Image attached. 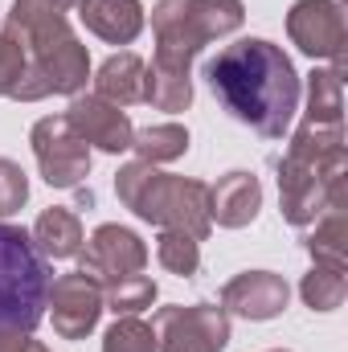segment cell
<instances>
[{
	"label": "cell",
	"mask_w": 348,
	"mask_h": 352,
	"mask_svg": "<svg viewBox=\"0 0 348 352\" xmlns=\"http://www.w3.org/2000/svg\"><path fill=\"white\" fill-rule=\"evenodd\" d=\"M242 21H246L242 0H156L152 4V33H156L152 66L188 74L193 58L213 37L238 33Z\"/></svg>",
	"instance_id": "obj_5"
},
{
	"label": "cell",
	"mask_w": 348,
	"mask_h": 352,
	"mask_svg": "<svg viewBox=\"0 0 348 352\" xmlns=\"http://www.w3.org/2000/svg\"><path fill=\"white\" fill-rule=\"evenodd\" d=\"M156 258L168 274H180V278H193L201 270V242L180 234V230H160L156 238Z\"/></svg>",
	"instance_id": "obj_24"
},
{
	"label": "cell",
	"mask_w": 348,
	"mask_h": 352,
	"mask_svg": "<svg viewBox=\"0 0 348 352\" xmlns=\"http://www.w3.org/2000/svg\"><path fill=\"white\" fill-rule=\"evenodd\" d=\"M50 320H54V332L62 340H87L90 332L98 328V316H102V287L87 278L83 270H70V274H58L50 283Z\"/></svg>",
	"instance_id": "obj_11"
},
{
	"label": "cell",
	"mask_w": 348,
	"mask_h": 352,
	"mask_svg": "<svg viewBox=\"0 0 348 352\" xmlns=\"http://www.w3.org/2000/svg\"><path fill=\"white\" fill-rule=\"evenodd\" d=\"M131 152L144 164H173L188 152V127L180 123H152L131 135Z\"/></svg>",
	"instance_id": "obj_19"
},
{
	"label": "cell",
	"mask_w": 348,
	"mask_h": 352,
	"mask_svg": "<svg viewBox=\"0 0 348 352\" xmlns=\"http://www.w3.org/2000/svg\"><path fill=\"white\" fill-rule=\"evenodd\" d=\"M29 144H33V156H37V173L50 188H78L90 176V148L74 135L66 115L37 119L33 131H29Z\"/></svg>",
	"instance_id": "obj_8"
},
{
	"label": "cell",
	"mask_w": 348,
	"mask_h": 352,
	"mask_svg": "<svg viewBox=\"0 0 348 352\" xmlns=\"http://www.w3.org/2000/svg\"><path fill=\"white\" fill-rule=\"evenodd\" d=\"M287 37L307 58H328L332 70L345 74V4L340 0H295L287 12Z\"/></svg>",
	"instance_id": "obj_9"
},
{
	"label": "cell",
	"mask_w": 348,
	"mask_h": 352,
	"mask_svg": "<svg viewBox=\"0 0 348 352\" xmlns=\"http://www.w3.org/2000/svg\"><path fill=\"white\" fill-rule=\"evenodd\" d=\"M50 283V258L33 246L29 230L0 221V328L33 332L45 320Z\"/></svg>",
	"instance_id": "obj_6"
},
{
	"label": "cell",
	"mask_w": 348,
	"mask_h": 352,
	"mask_svg": "<svg viewBox=\"0 0 348 352\" xmlns=\"http://www.w3.org/2000/svg\"><path fill=\"white\" fill-rule=\"evenodd\" d=\"M205 82L217 102L238 123L254 127L262 140H283L291 131L303 87L283 45L266 37H242L205 66Z\"/></svg>",
	"instance_id": "obj_1"
},
{
	"label": "cell",
	"mask_w": 348,
	"mask_h": 352,
	"mask_svg": "<svg viewBox=\"0 0 348 352\" xmlns=\"http://www.w3.org/2000/svg\"><path fill=\"white\" fill-rule=\"evenodd\" d=\"M299 295L312 311H336L348 299V278L340 270H328V266H312L299 283Z\"/></svg>",
	"instance_id": "obj_23"
},
{
	"label": "cell",
	"mask_w": 348,
	"mask_h": 352,
	"mask_svg": "<svg viewBox=\"0 0 348 352\" xmlns=\"http://www.w3.org/2000/svg\"><path fill=\"white\" fill-rule=\"evenodd\" d=\"M29 344H33V332L0 328V352H29Z\"/></svg>",
	"instance_id": "obj_29"
},
{
	"label": "cell",
	"mask_w": 348,
	"mask_h": 352,
	"mask_svg": "<svg viewBox=\"0 0 348 352\" xmlns=\"http://www.w3.org/2000/svg\"><path fill=\"white\" fill-rule=\"evenodd\" d=\"M78 0H12L8 8V29H29L37 21H50V16H66Z\"/></svg>",
	"instance_id": "obj_27"
},
{
	"label": "cell",
	"mask_w": 348,
	"mask_h": 352,
	"mask_svg": "<svg viewBox=\"0 0 348 352\" xmlns=\"http://www.w3.org/2000/svg\"><path fill=\"white\" fill-rule=\"evenodd\" d=\"M21 74H25V41H21V33L17 29H0V98H8L12 87L21 82Z\"/></svg>",
	"instance_id": "obj_26"
},
{
	"label": "cell",
	"mask_w": 348,
	"mask_h": 352,
	"mask_svg": "<svg viewBox=\"0 0 348 352\" xmlns=\"http://www.w3.org/2000/svg\"><path fill=\"white\" fill-rule=\"evenodd\" d=\"M21 41H25V74L8 98L41 102L50 94H70V98L83 94L90 78V54L66 16H50L21 29Z\"/></svg>",
	"instance_id": "obj_4"
},
{
	"label": "cell",
	"mask_w": 348,
	"mask_h": 352,
	"mask_svg": "<svg viewBox=\"0 0 348 352\" xmlns=\"http://www.w3.org/2000/svg\"><path fill=\"white\" fill-rule=\"evenodd\" d=\"M115 197L148 226L160 230H180L197 242L209 238V184L193 176L160 173L156 164L131 160L115 173Z\"/></svg>",
	"instance_id": "obj_3"
},
{
	"label": "cell",
	"mask_w": 348,
	"mask_h": 352,
	"mask_svg": "<svg viewBox=\"0 0 348 352\" xmlns=\"http://www.w3.org/2000/svg\"><path fill=\"white\" fill-rule=\"evenodd\" d=\"M25 201H29V176L21 173V164L0 156V213L12 217Z\"/></svg>",
	"instance_id": "obj_28"
},
{
	"label": "cell",
	"mask_w": 348,
	"mask_h": 352,
	"mask_svg": "<svg viewBox=\"0 0 348 352\" xmlns=\"http://www.w3.org/2000/svg\"><path fill=\"white\" fill-rule=\"evenodd\" d=\"M262 184L254 173H226L217 184H209V221L221 230H242L259 217Z\"/></svg>",
	"instance_id": "obj_14"
},
{
	"label": "cell",
	"mask_w": 348,
	"mask_h": 352,
	"mask_svg": "<svg viewBox=\"0 0 348 352\" xmlns=\"http://www.w3.org/2000/svg\"><path fill=\"white\" fill-rule=\"evenodd\" d=\"M156 283L148 274H127L111 287H102V311H115V316H140L156 303Z\"/></svg>",
	"instance_id": "obj_22"
},
{
	"label": "cell",
	"mask_w": 348,
	"mask_h": 352,
	"mask_svg": "<svg viewBox=\"0 0 348 352\" xmlns=\"http://www.w3.org/2000/svg\"><path fill=\"white\" fill-rule=\"evenodd\" d=\"M74 8L87 33H94L107 45H131L148 25V12L140 0H78Z\"/></svg>",
	"instance_id": "obj_15"
},
{
	"label": "cell",
	"mask_w": 348,
	"mask_h": 352,
	"mask_svg": "<svg viewBox=\"0 0 348 352\" xmlns=\"http://www.w3.org/2000/svg\"><path fill=\"white\" fill-rule=\"evenodd\" d=\"M102 352H156V328L140 316H115L102 332Z\"/></svg>",
	"instance_id": "obj_25"
},
{
	"label": "cell",
	"mask_w": 348,
	"mask_h": 352,
	"mask_svg": "<svg viewBox=\"0 0 348 352\" xmlns=\"http://www.w3.org/2000/svg\"><path fill=\"white\" fill-rule=\"evenodd\" d=\"M270 352H291V349H270Z\"/></svg>",
	"instance_id": "obj_31"
},
{
	"label": "cell",
	"mask_w": 348,
	"mask_h": 352,
	"mask_svg": "<svg viewBox=\"0 0 348 352\" xmlns=\"http://www.w3.org/2000/svg\"><path fill=\"white\" fill-rule=\"evenodd\" d=\"M345 119V74L340 70H312L307 74V123L340 127Z\"/></svg>",
	"instance_id": "obj_18"
},
{
	"label": "cell",
	"mask_w": 348,
	"mask_h": 352,
	"mask_svg": "<svg viewBox=\"0 0 348 352\" xmlns=\"http://www.w3.org/2000/svg\"><path fill=\"white\" fill-rule=\"evenodd\" d=\"M144 266H148L144 238L127 226H115V221L98 226L78 250V270L87 278H94L98 287H111L127 274H144Z\"/></svg>",
	"instance_id": "obj_10"
},
{
	"label": "cell",
	"mask_w": 348,
	"mask_h": 352,
	"mask_svg": "<svg viewBox=\"0 0 348 352\" xmlns=\"http://www.w3.org/2000/svg\"><path fill=\"white\" fill-rule=\"evenodd\" d=\"M144 70H148V62L140 58V54H131V50H123V54H111L98 70H94V94L98 98H107V102H115V107H131V102H144Z\"/></svg>",
	"instance_id": "obj_16"
},
{
	"label": "cell",
	"mask_w": 348,
	"mask_h": 352,
	"mask_svg": "<svg viewBox=\"0 0 348 352\" xmlns=\"http://www.w3.org/2000/svg\"><path fill=\"white\" fill-rule=\"evenodd\" d=\"M152 328H156V352H221L230 344V316L217 303L160 307Z\"/></svg>",
	"instance_id": "obj_7"
},
{
	"label": "cell",
	"mask_w": 348,
	"mask_h": 352,
	"mask_svg": "<svg viewBox=\"0 0 348 352\" xmlns=\"http://www.w3.org/2000/svg\"><path fill=\"white\" fill-rule=\"evenodd\" d=\"M66 123L74 127V135L87 144V148H98L107 156H119V152H131V119L123 107L98 98V94H74L70 98V111H66Z\"/></svg>",
	"instance_id": "obj_12"
},
{
	"label": "cell",
	"mask_w": 348,
	"mask_h": 352,
	"mask_svg": "<svg viewBox=\"0 0 348 352\" xmlns=\"http://www.w3.org/2000/svg\"><path fill=\"white\" fill-rule=\"evenodd\" d=\"M29 352H50V349H45V344H37V340H33V344H29Z\"/></svg>",
	"instance_id": "obj_30"
},
{
	"label": "cell",
	"mask_w": 348,
	"mask_h": 352,
	"mask_svg": "<svg viewBox=\"0 0 348 352\" xmlns=\"http://www.w3.org/2000/svg\"><path fill=\"white\" fill-rule=\"evenodd\" d=\"M312 238H307V254L312 266H328V270H348V246H345V209H328L320 221H312Z\"/></svg>",
	"instance_id": "obj_20"
},
{
	"label": "cell",
	"mask_w": 348,
	"mask_h": 352,
	"mask_svg": "<svg viewBox=\"0 0 348 352\" xmlns=\"http://www.w3.org/2000/svg\"><path fill=\"white\" fill-rule=\"evenodd\" d=\"M29 238H33V246H37L50 263H66V258H74V254L83 250V242H87L78 213H74V209H62V205L45 209V213L33 221Z\"/></svg>",
	"instance_id": "obj_17"
},
{
	"label": "cell",
	"mask_w": 348,
	"mask_h": 352,
	"mask_svg": "<svg viewBox=\"0 0 348 352\" xmlns=\"http://www.w3.org/2000/svg\"><path fill=\"white\" fill-rule=\"evenodd\" d=\"M0 221H4V213H0Z\"/></svg>",
	"instance_id": "obj_32"
},
{
	"label": "cell",
	"mask_w": 348,
	"mask_h": 352,
	"mask_svg": "<svg viewBox=\"0 0 348 352\" xmlns=\"http://www.w3.org/2000/svg\"><path fill=\"white\" fill-rule=\"evenodd\" d=\"M348 152L345 131L324 123H299L287 156L279 160V209L291 226H312L328 209H345Z\"/></svg>",
	"instance_id": "obj_2"
},
{
	"label": "cell",
	"mask_w": 348,
	"mask_h": 352,
	"mask_svg": "<svg viewBox=\"0 0 348 352\" xmlns=\"http://www.w3.org/2000/svg\"><path fill=\"white\" fill-rule=\"evenodd\" d=\"M287 299H291V287L274 270H242L221 287V311L254 320V324L279 320L287 311Z\"/></svg>",
	"instance_id": "obj_13"
},
{
	"label": "cell",
	"mask_w": 348,
	"mask_h": 352,
	"mask_svg": "<svg viewBox=\"0 0 348 352\" xmlns=\"http://www.w3.org/2000/svg\"><path fill=\"white\" fill-rule=\"evenodd\" d=\"M144 102L156 111H188L193 107V78L164 70V66H148L144 70Z\"/></svg>",
	"instance_id": "obj_21"
}]
</instances>
